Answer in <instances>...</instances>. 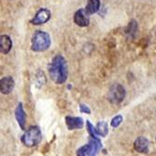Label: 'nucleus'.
Instances as JSON below:
<instances>
[{"instance_id": "15", "label": "nucleus", "mask_w": 156, "mask_h": 156, "mask_svg": "<svg viewBox=\"0 0 156 156\" xmlns=\"http://www.w3.org/2000/svg\"><path fill=\"white\" fill-rule=\"evenodd\" d=\"M86 126H87V131H88L91 137H98V135H97L96 130H95V127H94V125L89 120L86 121Z\"/></svg>"}, {"instance_id": "8", "label": "nucleus", "mask_w": 156, "mask_h": 156, "mask_svg": "<svg viewBox=\"0 0 156 156\" xmlns=\"http://www.w3.org/2000/svg\"><path fill=\"white\" fill-rule=\"evenodd\" d=\"M14 89V79L11 76H6L0 81V90L2 94L8 95Z\"/></svg>"}, {"instance_id": "16", "label": "nucleus", "mask_w": 156, "mask_h": 156, "mask_svg": "<svg viewBox=\"0 0 156 156\" xmlns=\"http://www.w3.org/2000/svg\"><path fill=\"white\" fill-rule=\"evenodd\" d=\"M122 115H118L116 117H114L112 119L111 122H110V125L113 127V128H117V127H119V125L122 123Z\"/></svg>"}, {"instance_id": "2", "label": "nucleus", "mask_w": 156, "mask_h": 156, "mask_svg": "<svg viewBox=\"0 0 156 156\" xmlns=\"http://www.w3.org/2000/svg\"><path fill=\"white\" fill-rule=\"evenodd\" d=\"M51 45L50 35L44 31L37 30L32 37V47L31 49L35 52H43L49 49Z\"/></svg>"}, {"instance_id": "12", "label": "nucleus", "mask_w": 156, "mask_h": 156, "mask_svg": "<svg viewBox=\"0 0 156 156\" xmlns=\"http://www.w3.org/2000/svg\"><path fill=\"white\" fill-rule=\"evenodd\" d=\"M99 9H100V0H88L86 8H85L89 14H94L97 12Z\"/></svg>"}, {"instance_id": "9", "label": "nucleus", "mask_w": 156, "mask_h": 156, "mask_svg": "<svg viewBox=\"0 0 156 156\" xmlns=\"http://www.w3.org/2000/svg\"><path fill=\"white\" fill-rule=\"evenodd\" d=\"M134 149L141 153L149 152V140L144 136L137 137L134 142Z\"/></svg>"}, {"instance_id": "10", "label": "nucleus", "mask_w": 156, "mask_h": 156, "mask_svg": "<svg viewBox=\"0 0 156 156\" xmlns=\"http://www.w3.org/2000/svg\"><path fill=\"white\" fill-rule=\"evenodd\" d=\"M15 118H16V120L19 124V126L23 130H24L25 128V122H26V115H25V112L23 110V105L20 103L16 109H15Z\"/></svg>"}, {"instance_id": "7", "label": "nucleus", "mask_w": 156, "mask_h": 156, "mask_svg": "<svg viewBox=\"0 0 156 156\" xmlns=\"http://www.w3.org/2000/svg\"><path fill=\"white\" fill-rule=\"evenodd\" d=\"M66 124L69 130H79L83 128L84 121L80 117H66Z\"/></svg>"}, {"instance_id": "14", "label": "nucleus", "mask_w": 156, "mask_h": 156, "mask_svg": "<svg viewBox=\"0 0 156 156\" xmlns=\"http://www.w3.org/2000/svg\"><path fill=\"white\" fill-rule=\"evenodd\" d=\"M36 83H37L36 85L38 88L42 87L46 83V77H45V74L42 70H38L37 74H36Z\"/></svg>"}, {"instance_id": "6", "label": "nucleus", "mask_w": 156, "mask_h": 156, "mask_svg": "<svg viewBox=\"0 0 156 156\" xmlns=\"http://www.w3.org/2000/svg\"><path fill=\"white\" fill-rule=\"evenodd\" d=\"M51 18V11L47 9H40L37 11L34 18L31 20L33 25H43Z\"/></svg>"}, {"instance_id": "3", "label": "nucleus", "mask_w": 156, "mask_h": 156, "mask_svg": "<svg viewBox=\"0 0 156 156\" xmlns=\"http://www.w3.org/2000/svg\"><path fill=\"white\" fill-rule=\"evenodd\" d=\"M42 134L37 126H33L28 129L22 137V142L26 147H34L40 143Z\"/></svg>"}, {"instance_id": "11", "label": "nucleus", "mask_w": 156, "mask_h": 156, "mask_svg": "<svg viewBox=\"0 0 156 156\" xmlns=\"http://www.w3.org/2000/svg\"><path fill=\"white\" fill-rule=\"evenodd\" d=\"M12 48V40L8 35L0 37V51L3 55H7Z\"/></svg>"}, {"instance_id": "13", "label": "nucleus", "mask_w": 156, "mask_h": 156, "mask_svg": "<svg viewBox=\"0 0 156 156\" xmlns=\"http://www.w3.org/2000/svg\"><path fill=\"white\" fill-rule=\"evenodd\" d=\"M95 130L98 135L100 136H107L108 133V123L106 121H99L96 126H95Z\"/></svg>"}, {"instance_id": "17", "label": "nucleus", "mask_w": 156, "mask_h": 156, "mask_svg": "<svg viewBox=\"0 0 156 156\" xmlns=\"http://www.w3.org/2000/svg\"><path fill=\"white\" fill-rule=\"evenodd\" d=\"M80 110L81 113H86V114H90L91 113L90 108L85 105H80Z\"/></svg>"}, {"instance_id": "5", "label": "nucleus", "mask_w": 156, "mask_h": 156, "mask_svg": "<svg viewBox=\"0 0 156 156\" xmlns=\"http://www.w3.org/2000/svg\"><path fill=\"white\" fill-rule=\"evenodd\" d=\"M90 14L86 11L85 9H80L74 14V22L77 25L84 27L87 26L90 23Z\"/></svg>"}, {"instance_id": "4", "label": "nucleus", "mask_w": 156, "mask_h": 156, "mask_svg": "<svg viewBox=\"0 0 156 156\" xmlns=\"http://www.w3.org/2000/svg\"><path fill=\"white\" fill-rule=\"evenodd\" d=\"M125 97V89L120 84H114L110 87L108 93V100L114 105H118L123 101Z\"/></svg>"}, {"instance_id": "1", "label": "nucleus", "mask_w": 156, "mask_h": 156, "mask_svg": "<svg viewBox=\"0 0 156 156\" xmlns=\"http://www.w3.org/2000/svg\"><path fill=\"white\" fill-rule=\"evenodd\" d=\"M49 74L55 84H63L66 81L68 75L67 63L64 56L58 55L52 59L49 65Z\"/></svg>"}]
</instances>
